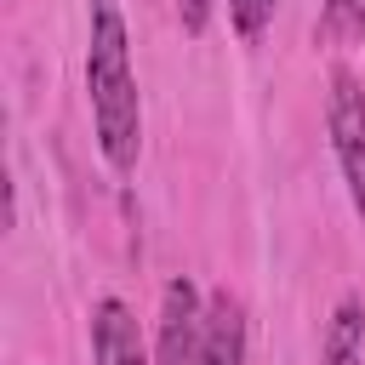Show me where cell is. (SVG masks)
Instances as JSON below:
<instances>
[{
  "label": "cell",
  "instance_id": "obj_1",
  "mask_svg": "<svg viewBox=\"0 0 365 365\" xmlns=\"http://www.w3.org/2000/svg\"><path fill=\"white\" fill-rule=\"evenodd\" d=\"M86 91H91V125H97L103 160L120 177H131L137 171V148H143V103H137V74H131V46H125L120 0H91Z\"/></svg>",
  "mask_w": 365,
  "mask_h": 365
},
{
  "label": "cell",
  "instance_id": "obj_2",
  "mask_svg": "<svg viewBox=\"0 0 365 365\" xmlns=\"http://www.w3.org/2000/svg\"><path fill=\"white\" fill-rule=\"evenodd\" d=\"M325 131H331V148H336V165H342V182H348V200L365 222V86L354 80V68H331L325 80Z\"/></svg>",
  "mask_w": 365,
  "mask_h": 365
},
{
  "label": "cell",
  "instance_id": "obj_3",
  "mask_svg": "<svg viewBox=\"0 0 365 365\" xmlns=\"http://www.w3.org/2000/svg\"><path fill=\"white\" fill-rule=\"evenodd\" d=\"M200 331H205V308L188 274H177L160 297V342H154V365H200Z\"/></svg>",
  "mask_w": 365,
  "mask_h": 365
},
{
  "label": "cell",
  "instance_id": "obj_4",
  "mask_svg": "<svg viewBox=\"0 0 365 365\" xmlns=\"http://www.w3.org/2000/svg\"><path fill=\"white\" fill-rule=\"evenodd\" d=\"M91 359L97 365H148L137 314L120 297H97V308H91Z\"/></svg>",
  "mask_w": 365,
  "mask_h": 365
},
{
  "label": "cell",
  "instance_id": "obj_5",
  "mask_svg": "<svg viewBox=\"0 0 365 365\" xmlns=\"http://www.w3.org/2000/svg\"><path fill=\"white\" fill-rule=\"evenodd\" d=\"M200 365H245V314L228 291L205 297V331H200Z\"/></svg>",
  "mask_w": 365,
  "mask_h": 365
},
{
  "label": "cell",
  "instance_id": "obj_6",
  "mask_svg": "<svg viewBox=\"0 0 365 365\" xmlns=\"http://www.w3.org/2000/svg\"><path fill=\"white\" fill-rule=\"evenodd\" d=\"M325 365H365V302L342 297L325 319Z\"/></svg>",
  "mask_w": 365,
  "mask_h": 365
},
{
  "label": "cell",
  "instance_id": "obj_7",
  "mask_svg": "<svg viewBox=\"0 0 365 365\" xmlns=\"http://www.w3.org/2000/svg\"><path fill=\"white\" fill-rule=\"evenodd\" d=\"M314 40L319 46H354V40H365V0H325L319 23H314Z\"/></svg>",
  "mask_w": 365,
  "mask_h": 365
},
{
  "label": "cell",
  "instance_id": "obj_8",
  "mask_svg": "<svg viewBox=\"0 0 365 365\" xmlns=\"http://www.w3.org/2000/svg\"><path fill=\"white\" fill-rule=\"evenodd\" d=\"M228 23H234V34L251 46V40H262V29L274 23V0H228Z\"/></svg>",
  "mask_w": 365,
  "mask_h": 365
},
{
  "label": "cell",
  "instance_id": "obj_9",
  "mask_svg": "<svg viewBox=\"0 0 365 365\" xmlns=\"http://www.w3.org/2000/svg\"><path fill=\"white\" fill-rule=\"evenodd\" d=\"M177 17H182L188 34H205V23H211V0H177Z\"/></svg>",
  "mask_w": 365,
  "mask_h": 365
}]
</instances>
